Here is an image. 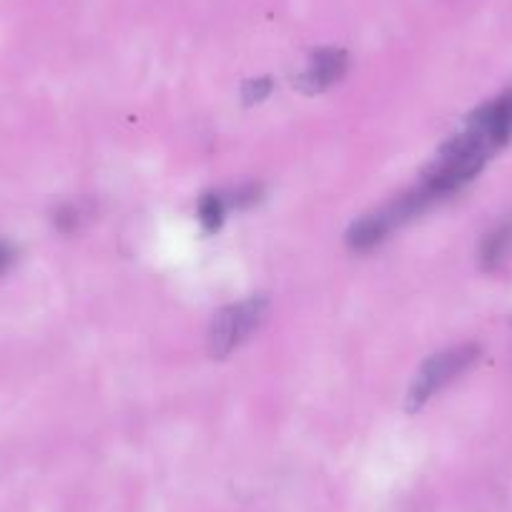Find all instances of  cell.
I'll use <instances>...</instances> for the list:
<instances>
[{"instance_id":"cell-2","label":"cell","mask_w":512,"mask_h":512,"mask_svg":"<svg viewBox=\"0 0 512 512\" xmlns=\"http://www.w3.org/2000/svg\"><path fill=\"white\" fill-rule=\"evenodd\" d=\"M430 206V196H427L420 186H415V189L407 191V194L392 199L390 204L379 206L372 214L362 216V219L349 229L347 244L352 246L354 251L374 249V246L382 244L392 231L400 229L402 224L412 221L415 216H420L422 211H427Z\"/></svg>"},{"instance_id":"cell-9","label":"cell","mask_w":512,"mask_h":512,"mask_svg":"<svg viewBox=\"0 0 512 512\" xmlns=\"http://www.w3.org/2000/svg\"><path fill=\"white\" fill-rule=\"evenodd\" d=\"M11 262H13V251H11V246L3 244V241H0V274L6 272L8 267H11Z\"/></svg>"},{"instance_id":"cell-1","label":"cell","mask_w":512,"mask_h":512,"mask_svg":"<svg viewBox=\"0 0 512 512\" xmlns=\"http://www.w3.org/2000/svg\"><path fill=\"white\" fill-rule=\"evenodd\" d=\"M512 139V91L500 93L492 101L482 103L467 116L465 126L442 144L435 161L422 174L420 186L432 204L470 184L487 161L505 149Z\"/></svg>"},{"instance_id":"cell-5","label":"cell","mask_w":512,"mask_h":512,"mask_svg":"<svg viewBox=\"0 0 512 512\" xmlns=\"http://www.w3.org/2000/svg\"><path fill=\"white\" fill-rule=\"evenodd\" d=\"M349 58L339 48H322L309 58L307 68L297 78V86L302 93H322L332 88L339 78L347 73Z\"/></svg>"},{"instance_id":"cell-4","label":"cell","mask_w":512,"mask_h":512,"mask_svg":"<svg viewBox=\"0 0 512 512\" xmlns=\"http://www.w3.org/2000/svg\"><path fill=\"white\" fill-rule=\"evenodd\" d=\"M264 314H267V299L264 297H249L244 302L221 309L209 329L211 354L221 359L234 352L264 322Z\"/></svg>"},{"instance_id":"cell-7","label":"cell","mask_w":512,"mask_h":512,"mask_svg":"<svg viewBox=\"0 0 512 512\" xmlns=\"http://www.w3.org/2000/svg\"><path fill=\"white\" fill-rule=\"evenodd\" d=\"M229 211L224 194H206L199 204V219L206 231H216L224 221V214Z\"/></svg>"},{"instance_id":"cell-8","label":"cell","mask_w":512,"mask_h":512,"mask_svg":"<svg viewBox=\"0 0 512 512\" xmlns=\"http://www.w3.org/2000/svg\"><path fill=\"white\" fill-rule=\"evenodd\" d=\"M272 88H274L272 78H254V81H249L244 86L241 98H244L246 103H259V101H264L269 93H272Z\"/></svg>"},{"instance_id":"cell-3","label":"cell","mask_w":512,"mask_h":512,"mask_svg":"<svg viewBox=\"0 0 512 512\" xmlns=\"http://www.w3.org/2000/svg\"><path fill=\"white\" fill-rule=\"evenodd\" d=\"M477 357H480V347H475V344H460V347L445 349V352L427 359L420 367V372H417L410 392H407V410H422L442 387H447L452 379L467 372L477 362Z\"/></svg>"},{"instance_id":"cell-6","label":"cell","mask_w":512,"mask_h":512,"mask_svg":"<svg viewBox=\"0 0 512 512\" xmlns=\"http://www.w3.org/2000/svg\"><path fill=\"white\" fill-rule=\"evenodd\" d=\"M512 254V219L497 224L490 234L482 239L480 244V264L482 269L492 272L500 269L507 262V256Z\"/></svg>"}]
</instances>
